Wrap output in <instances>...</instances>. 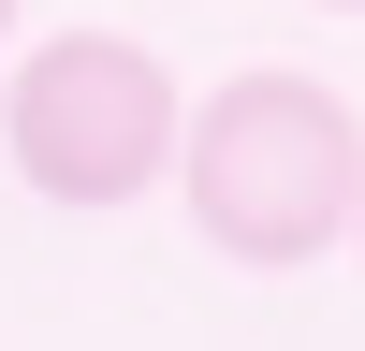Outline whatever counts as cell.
<instances>
[{"label": "cell", "mask_w": 365, "mask_h": 351, "mask_svg": "<svg viewBox=\"0 0 365 351\" xmlns=\"http://www.w3.org/2000/svg\"><path fill=\"white\" fill-rule=\"evenodd\" d=\"M322 15H365V0H322Z\"/></svg>", "instance_id": "obj_4"}, {"label": "cell", "mask_w": 365, "mask_h": 351, "mask_svg": "<svg viewBox=\"0 0 365 351\" xmlns=\"http://www.w3.org/2000/svg\"><path fill=\"white\" fill-rule=\"evenodd\" d=\"M0 146H15V176L44 205L103 220V205H132V190L175 176V73L132 29H58V44H29L15 88H0Z\"/></svg>", "instance_id": "obj_2"}, {"label": "cell", "mask_w": 365, "mask_h": 351, "mask_svg": "<svg viewBox=\"0 0 365 351\" xmlns=\"http://www.w3.org/2000/svg\"><path fill=\"white\" fill-rule=\"evenodd\" d=\"M175 190L205 249L234 263H322L365 205V117L322 73H234L220 103L175 117Z\"/></svg>", "instance_id": "obj_1"}, {"label": "cell", "mask_w": 365, "mask_h": 351, "mask_svg": "<svg viewBox=\"0 0 365 351\" xmlns=\"http://www.w3.org/2000/svg\"><path fill=\"white\" fill-rule=\"evenodd\" d=\"M351 249H365V205H351Z\"/></svg>", "instance_id": "obj_5"}, {"label": "cell", "mask_w": 365, "mask_h": 351, "mask_svg": "<svg viewBox=\"0 0 365 351\" xmlns=\"http://www.w3.org/2000/svg\"><path fill=\"white\" fill-rule=\"evenodd\" d=\"M0 44H15V0H0Z\"/></svg>", "instance_id": "obj_3"}]
</instances>
